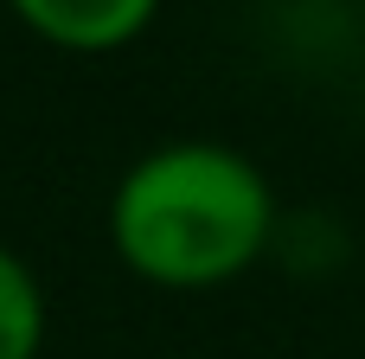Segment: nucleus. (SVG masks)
I'll return each instance as SVG.
<instances>
[{"mask_svg":"<svg viewBox=\"0 0 365 359\" xmlns=\"http://www.w3.org/2000/svg\"><path fill=\"white\" fill-rule=\"evenodd\" d=\"M51 340V295L38 270L0 238V359H38Z\"/></svg>","mask_w":365,"mask_h":359,"instance_id":"nucleus-3","label":"nucleus"},{"mask_svg":"<svg viewBox=\"0 0 365 359\" xmlns=\"http://www.w3.org/2000/svg\"><path fill=\"white\" fill-rule=\"evenodd\" d=\"M6 6H13V19H19L38 45L71 51V58L122 51V45H135V39L154 26V13H160V0H6Z\"/></svg>","mask_w":365,"mask_h":359,"instance_id":"nucleus-2","label":"nucleus"},{"mask_svg":"<svg viewBox=\"0 0 365 359\" xmlns=\"http://www.w3.org/2000/svg\"><path fill=\"white\" fill-rule=\"evenodd\" d=\"M276 186L257 167V154L180 135L135 154L103 206V231L115 263L148 289H225L250 276L276 244Z\"/></svg>","mask_w":365,"mask_h":359,"instance_id":"nucleus-1","label":"nucleus"}]
</instances>
